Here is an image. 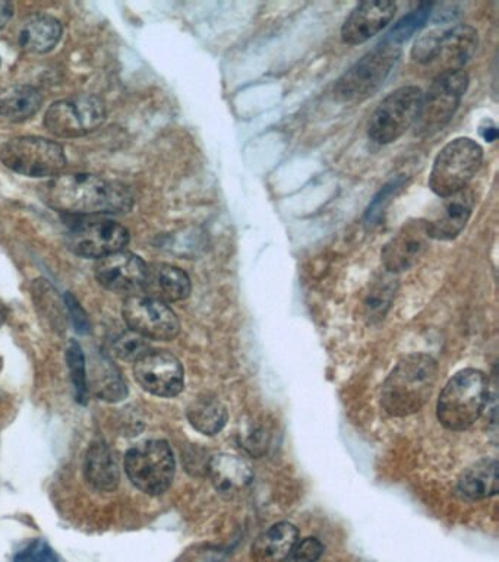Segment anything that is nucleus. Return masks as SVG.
Segmentation results:
<instances>
[{"label":"nucleus","instance_id":"1","mask_svg":"<svg viewBox=\"0 0 499 562\" xmlns=\"http://www.w3.org/2000/svg\"><path fill=\"white\" fill-rule=\"evenodd\" d=\"M44 200L72 216L128 213L134 205L131 191L122 183L88 173L58 176L47 183Z\"/></svg>","mask_w":499,"mask_h":562},{"label":"nucleus","instance_id":"2","mask_svg":"<svg viewBox=\"0 0 499 562\" xmlns=\"http://www.w3.org/2000/svg\"><path fill=\"white\" fill-rule=\"evenodd\" d=\"M438 363L428 355H409L382 384V409L394 418L415 415L431 399L438 381Z\"/></svg>","mask_w":499,"mask_h":562},{"label":"nucleus","instance_id":"3","mask_svg":"<svg viewBox=\"0 0 499 562\" xmlns=\"http://www.w3.org/2000/svg\"><path fill=\"white\" fill-rule=\"evenodd\" d=\"M489 399V382L478 369H464L454 375L438 400V421L450 431L470 428L485 410Z\"/></svg>","mask_w":499,"mask_h":562},{"label":"nucleus","instance_id":"4","mask_svg":"<svg viewBox=\"0 0 499 562\" xmlns=\"http://www.w3.org/2000/svg\"><path fill=\"white\" fill-rule=\"evenodd\" d=\"M401 56V46L382 40L334 85V97L343 103H360L374 96L387 80Z\"/></svg>","mask_w":499,"mask_h":562},{"label":"nucleus","instance_id":"5","mask_svg":"<svg viewBox=\"0 0 499 562\" xmlns=\"http://www.w3.org/2000/svg\"><path fill=\"white\" fill-rule=\"evenodd\" d=\"M482 160L483 148L472 138L448 142L434 161L429 188L440 198L463 191L478 173Z\"/></svg>","mask_w":499,"mask_h":562},{"label":"nucleus","instance_id":"6","mask_svg":"<svg viewBox=\"0 0 499 562\" xmlns=\"http://www.w3.org/2000/svg\"><path fill=\"white\" fill-rule=\"evenodd\" d=\"M467 85L469 77L463 69L437 75L426 96L422 97L415 123L416 135L428 137L442 131L456 115Z\"/></svg>","mask_w":499,"mask_h":562},{"label":"nucleus","instance_id":"7","mask_svg":"<svg viewBox=\"0 0 499 562\" xmlns=\"http://www.w3.org/2000/svg\"><path fill=\"white\" fill-rule=\"evenodd\" d=\"M125 470L140 491L161 495L170 488L175 478V456L166 441L141 442L126 453Z\"/></svg>","mask_w":499,"mask_h":562},{"label":"nucleus","instance_id":"8","mask_svg":"<svg viewBox=\"0 0 499 562\" xmlns=\"http://www.w3.org/2000/svg\"><path fill=\"white\" fill-rule=\"evenodd\" d=\"M0 160L12 172L30 178L58 176L66 166L63 148L56 142L37 137L14 138L3 145Z\"/></svg>","mask_w":499,"mask_h":562},{"label":"nucleus","instance_id":"9","mask_svg":"<svg viewBox=\"0 0 499 562\" xmlns=\"http://www.w3.org/2000/svg\"><path fill=\"white\" fill-rule=\"evenodd\" d=\"M422 97V90L413 85L401 87L385 97L369 121V138L377 144L387 145L403 137L415 126Z\"/></svg>","mask_w":499,"mask_h":562},{"label":"nucleus","instance_id":"10","mask_svg":"<svg viewBox=\"0 0 499 562\" xmlns=\"http://www.w3.org/2000/svg\"><path fill=\"white\" fill-rule=\"evenodd\" d=\"M106 119V106L96 96H75L53 103L44 125L59 138H78L96 131Z\"/></svg>","mask_w":499,"mask_h":562},{"label":"nucleus","instance_id":"11","mask_svg":"<svg viewBox=\"0 0 499 562\" xmlns=\"http://www.w3.org/2000/svg\"><path fill=\"white\" fill-rule=\"evenodd\" d=\"M123 320L129 330L141 334L147 340L170 342L180 331V322L175 312L166 303L132 295L123 303Z\"/></svg>","mask_w":499,"mask_h":562},{"label":"nucleus","instance_id":"12","mask_svg":"<svg viewBox=\"0 0 499 562\" xmlns=\"http://www.w3.org/2000/svg\"><path fill=\"white\" fill-rule=\"evenodd\" d=\"M129 232L119 223L107 219L78 221L69 232V248L84 258H103L123 251Z\"/></svg>","mask_w":499,"mask_h":562},{"label":"nucleus","instance_id":"13","mask_svg":"<svg viewBox=\"0 0 499 562\" xmlns=\"http://www.w3.org/2000/svg\"><path fill=\"white\" fill-rule=\"evenodd\" d=\"M135 380L150 394L175 397L185 387V371L175 355L163 350H151L135 362Z\"/></svg>","mask_w":499,"mask_h":562},{"label":"nucleus","instance_id":"14","mask_svg":"<svg viewBox=\"0 0 499 562\" xmlns=\"http://www.w3.org/2000/svg\"><path fill=\"white\" fill-rule=\"evenodd\" d=\"M431 238L425 220H410L401 226L396 236L384 246L381 252L382 264L391 274L410 270L418 264L428 251Z\"/></svg>","mask_w":499,"mask_h":562},{"label":"nucleus","instance_id":"15","mask_svg":"<svg viewBox=\"0 0 499 562\" xmlns=\"http://www.w3.org/2000/svg\"><path fill=\"white\" fill-rule=\"evenodd\" d=\"M94 276L101 286L116 293H137L144 286L147 264L131 252H115L100 258Z\"/></svg>","mask_w":499,"mask_h":562},{"label":"nucleus","instance_id":"16","mask_svg":"<svg viewBox=\"0 0 499 562\" xmlns=\"http://www.w3.org/2000/svg\"><path fill=\"white\" fill-rule=\"evenodd\" d=\"M396 11V3L390 0H369L359 3L344 21L341 27V39L350 46L366 43L393 21Z\"/></svg>","mask_w":499,"mask_h":562},{"label":"nucleus","instance_id":"17","mask_svg":"<svg viewBox=\"0 0 499 562\" xmlns=\"http://www.w3.org/2000/svg\"><path fill=\"white\" fill-rule=\"evenodd\" d=\"M475 208V194L472 189L463 191L450 197L442 198L437 210L425 220L426 229L431 239L438 241H453L463 232L467 221Z\"/></svg>","mask_w":499,"mask_h":562},{"label":"nucleus","instance_id":"18","mask_svg":"<svg viewBox=\"0 0 499 562\" xmlns=\"http://www.w3.org/2000/svg\"><path fill=\"white\" fill-rule=\"evenodd\" d=\"M478 31L470 25L460 24L450 30L441 31L440 47H438L437 63L440 72L460 71L478 49Z\"/></svg>","mask_w":499,"mask_h":562},{"label":"nucleus","instance_id":"19","mask_svg":"<svg viewBox=\"0 0 499 562\" xmlns=\"http://www.w3.org/2000/svg\"><path fill=\"white\" fill-rule=\"evenodd\" d=\"M142 292L147 298L163 303L183 301L191 293V279L175 265H147Z\"/></svg>","mask_w":499,"mask_h":562},{"label":"nucleus","instance_id":"20","mask_svg":"<svg viewBox=\"0 0 499 562\" xmlns=\"http://www.w3.org/2000/svg\"><path fill=\"white\" fill-rule=\"evenodd\" d=\"M208 476L216 491L226 498H235L245 492L254 481L251 466L230 454H217L207 467Z\"/></svg>","mask_w":499,"mask_h":562},{"label":"nucleus","instance_id":"21","mask_svg":"<svg viewBox=\"0 0 499 562\" xmlns=\"http://www.w3.org/2000/svg\"><path fill=\"white\" fill-rule=\"evenodd\" d=\"M299 542V530L292 523L274 524L252 545L254 562H286Z\"/></svg>","mask_w":499,"mask_h":562},{"label":"nucleus","instance_id":"22","mask_svg":"<svg viewBox=\"0 0 499 562\" xmlns=\"http://www.w3.org/2000/svg\"><path fill=\"white\" fill-rule=\"evenodd\" d=\"M85 478L94 489L112 492L120 481L119 464L115 454L104 442H94L87 451L84 463Z\"/></svg>","mask_w":499,"mask_h":562},{"label":"nucleus","instance_id":"23","mask_svg":"<svg viewBox=\"0 0 499 562\" xmlns=\"http://www.w3.org/2000/svg\"><path fill=\"white\" fill-rule=\"evenodd\" d=\"M498 462L483 459L461 473L459 491L470 501L486 500L498 494Z\"/></svg>","mask_w":499,"mask_h":562},{"label":"nucleus","instance_id":"24","mask_svg":"<svg viewBox=\"0 0 499 562\" xmlns=\"http://www.w3.org/2000/svg\"><path fill=\"white\" fill-rule=\"evenodd\" d=\"M62 25L49 15H33L22 24L20 44L25 52L47 53L59 43Z\"/></svg>","mask_w":499,"mask_h":562},{"label":"nucleus","instance_id":"25","mask_svg":"<svg viewBox=\"0 0 499 562\" xmlns=\"http://www.w3.org/2000/svg\"><path fill=\"white\" fill-rule=\"evenodd\" d=\"M188 421L201 434L213 437L223 431L229 413L226 406L214 397H200L188 407Z\"/></svg>","mask_w":499,"mask_h":562},{"label":"nucleus","instance_id":"26","mask_svg":"<svg viewBox=\"0 0 499 562\" xmlns=\"http://www.w3.org/2000/svg\"><path fill=\"white\" fill-rule=\"evenodd\" d=\"M41 94L33 87H17L0 96V116L9 121L24 122L39 112Z\"/></svg>","mask_w":499,"mask_h":562},{"label":"nucleus","instance_id":"27","mask_svg":"<svg viewBox=\"0 0 499 562\" xmlns=\"http://www.w3.org/2000/svg\"><path fill=\"white\" fill-rule=\"evenodd\" d=\"M396 290V280L388 274L375 281L365 301L366 318L369 321H380L385 317L394 295H396Z\"/></svg>","mask_w":499,"mask_h":562},{"label":"nucleus","instance_id":"28","mask_svg":"<svg viewBox=\"0 0 499 562\" xmlns=\"http://www.w3.org/2000/svg\"><path fill=\"white\" fill-rule=\"evenodd\" d=\"M431 9V3H422V5H419L418 8L413 9L410 14L404 15L400 21H397L396 24H394V27L388 31L384 40L388 41V43L401 46L404 41H407L410 37L415 36L420 28L426 24L429 15H431Z\"/></svg>","mask_w":499,"mask_h":562},{"label":"nucleus","instance_id":"29","mask_svg":"<svg viewBox=\"0 0 499 562\" xmlns=\"http://www.w3.org/2000/svg\"><path fill=\"white\" fill-rule=\"evenodd\" d=\"M406 183L407 179L404 178V176H399V178L393 179V181L384 185V188L375 195L374 200L371 201L368 210H366V227H374L381 223V219L384 217L385 211H387V208L390 207L394 198L400 194L401 189L406 186Z\"/></svg>","mask_w":499,"mask_h":562},{"label":"nucleus","instance_id":"30","mask_svg":"<svg viewBox=\"0 0 499 562\" xmlns=\"http://www.w3.org/2000/svg\"><path fill=\"white\" fill-rule=\"evenodd\" d=\"M66 362H68L69 374L74 384L75 397L77 402L87 403L88 385L87 371H85V356L82 353L80 344L72 342L69 344L68 352H66Z\"/></svg>","mask_w":499,"mask_h":562},{"label":"nucleus","instance_id":"31","mask_svg":"<svg viewBox=\"0 0 499 562\" xmlns=\"http://www.w3.org/2000/svg\"><path fill=\"white\" fill-rule=\"evenodd\" d=\"M115 352L123 361L135 363L140 361L142 356L151 352V347L145 337L135 333V331L129 330L116 340Z\"/></svg>","mask_w":499,"mask_h":562},{"label":"nucleus","instance_id":"32","mask_svg":"<svg viewBox=\"0 0 499 562\" xmlns=\"http://www.w3.org/2000/svg\"><path fill=\"white\" fill-rule=\"evenodd\" d=\"M14 562H58L55 551L43 539H34L15 555Z\"/></svg>","mask_w":499,"mask_h":562},{"label":"nucleus","instance_id":"33","mask_svg":"<svg viewBox=\"0 0 499 562\" xmlns=\"http://www.w3.org/2000/svg\"><path fill=\"white\" fill-rule=\"evenodd\" d=\"M441 31H431L420 37L415 43L412 50V56L415 61L431 65L437 58L438 47H440Z\"/></svg>","mask_w":499,"mask_h":562},{"label":"nucleus","instance_id":"34","mask_svg":"<svg viewBox=\"0 0 499 562\" xmlns=\"http://www.w3.org/2000/svg\"><path fill=\"white\" fill-rule=\"evenodd\" d=\"M324 546L317 538H306L296 543L290 554L289 562H317L320 560Z\"/></svg>","mask_w":499,"mask_h":562},{"label":"nucleus","instance_id":"35","mask_svg":"<svg viewBox=\"0 0 499 562\" xmlns=\"http://www.w3.org/2000/svg\"><path fill=\"white\" fill-rule=\"evenodd\" d=\"M66 306H68L69 314H71L72 324H74L75 330L80 334H88L91 331L90 320H88L87 314H85L84 309L81 308L80 303L77 299L68 293L65 296Z\"/></svg>","mask_w":499,"mask_h":562},{"label":"nucleus","instance_id":"36","mask_svg":"<svg viewBox=\"0 0 499 562\" xmlns=\"http://www.w3.org/2000/svg\"><path fill=\"white\" fill-rule=\"evenodd\" d=\"M240 435H242L240 442L252 456H261L264 453L267 441H265V432L262 429L249 428L248 431Z\"/></svg>","mask_w":499,"mask_h":562},{"label":"nucleus","instance_id":"37","mask_svg":"<svg viewBox=\"0 0 499 562\" xmlns=\"http://www.w3.org/2000/svg\"><path fill=\"white\" fill-rule=\"evenodd\" d=\"M14 15V6L8 2H0V30L8 24Z\"/></svg>","mask_w":499,"mask_h":562},{"label":"nucleus","instance_id":"38","mask_svg":"<svg viewBox=\"0 0 499 562\" xmlns=\"http://www.w3.org/2000/svg\"><path fill=\"white\" fill-rule=\"evenodd\" d=\"M480 134H482L483 140L494 142L498 137L497 126L492 125L489 126V128H482V132H480Z\"/></svg>","mask_w":499,"mask_h":562},{"label":"nucleus","instance_id":"39","mask_svg":"<svg viewBox=\"0 0 499 562\" xmlns=\"http://www.w3.org/2000/svg\"><path fill=\"white\" fill-rule=\"evenodd\" d=\"M6 317H8V311H6V306L0 301V327L5 324Z\"/></svg>","mask_w":499,"mask_h":562}]
</instances>
